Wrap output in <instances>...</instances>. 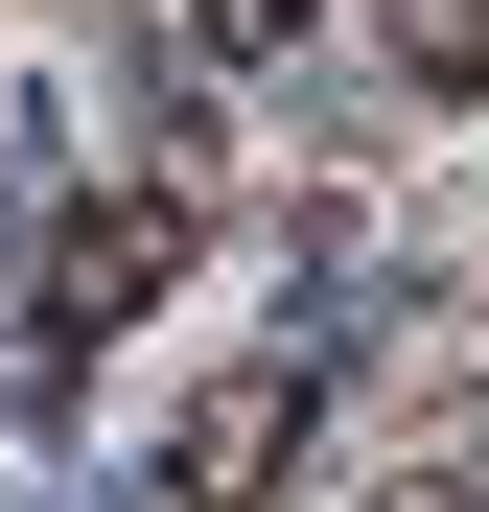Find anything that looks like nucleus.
Masks as SVG:
<instances>
[{"label": "nucleus", "instance_id": "obj_1", "mask_svg": "<svg viewBox=\"0 0 489 512\" xmlns=\"http://www.w3.org/2000/svg\"><path fill=\"white\" fill-rule=\"evenodd\" d=\"M117 280H163V210H94V233L47 256V350H94V326H117Z\"/></svg>", "mask_w": 489, "mask_h": 512}, {"label": "nucleus", "instance_id": "obj_2", "mask_svg": "<svg viewBox=\"0 0 489 512\" xmlns=\"http://www.w3.org/2000/svg\"><path fill=\"white\" fill-rule=\"evenodd\" d=\"M373 24H396V70H420V94H443V70L489 47V0H373Z\"/></svg>", "mask_w": 489, "mask_h": 512}, {"label": "nucleus", "instance_id": "obj_3", "mask_svg": "<svg viewBox=\"0 0 489 512\" xmlns=\"http://www.w3.org/2000/svg\"><path fill=\"white\" fill-rule=\"evenodd\" d=\"M210 24H233V47H257V24H303V0H210Z\"/></svg>", "mask_w": 489, "mask_h": 512}]
</instances>
